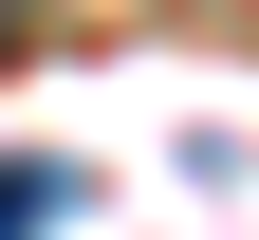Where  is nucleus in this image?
<instances>
[{
	"label": "nucleus",
	"instance_id": "nucleus-1",
	"mask_svg": "<svg viewBox=\"0 0 259 240\" xmlns=\"http://www.w3.org/2000/svg\"><path fill=\"white\" fill-rule=\"evenodd\" d=\"M56 222H74V166L56 148H0V240H56Z\"/></svg>",
	"mask_w": 259,
	"mask_h": 240
},
{
	"label": "nucleus",
	"instance_id": "nucleus-2",
	"mask_svg": "<svg viewBox=\"0 0 259 240\" xmlns=\"http://www.w3.org/2000/svg\"><path fill=\"white\" fill-rule=\"evenodd\" d=\"M19 19H37V0H0V37H19Z\"/></svg>",
	"mask_w": 259,
	"mask_h": 240
}]
</instances>
